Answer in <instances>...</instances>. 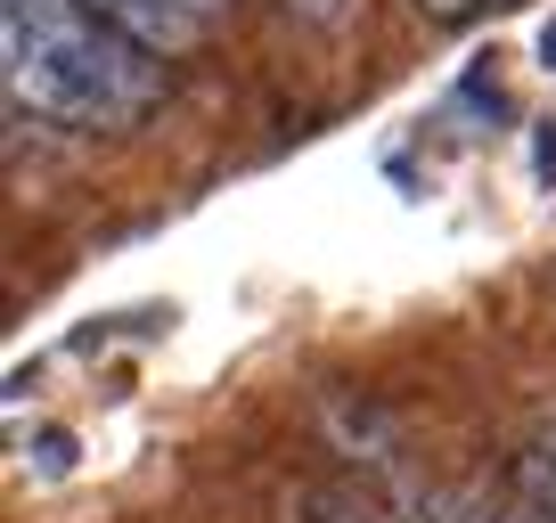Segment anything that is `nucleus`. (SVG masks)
I'll return each mask as SVG.
<instances>
[{"instance_id": "423d86ee", "label": "nucleus", "mask_w": 556, "mask_h": 523, "mask_svg": "<svg viewBox=\"0 0 556 523\" xmlns=\"http://www.w3.org/2000/svg\"><path fill=\"white\" fill-rule=\"evenodd\" d=\"M532 173L556 180V123H532Z\"/></svg>"}, {"instance_id": "1a4fd4ad", "label": "nucleus", "mask_w": 556, "mask_h": 523, "mask_svg": "<svg viewBox=\"0 0 556 523\" xmlns=\"http://www.w3.org/2000/svg\"><path fill=\"white\" fill-rule=\"evenodd\" d=\"M295 9H312V17H336V9H344V0H295Z\"/></svg>"}, {"instance_id": "6e6552de", "label": "nucleus", "mask_w": 556, "mask_h": 523, "mask_svg": "<svg viewBox=\"0 0 556 523\" xmlns=\"http://www.w3.org/2000/svg\"><path fill=\"white\" fill-rule=\"evenodd\" d=\"M540 66H548V74H556V17H548V25H540Z\"/></svg>"}, {"instance_id": "0eeeda50", "label": "nucleus", "mask_w": 556, "mask_h": 523, "mask_svg": "<svg viewBox=\"0 0 556 523\" xmlns=\"http://www.w3.org/2000/svg\"><path fill=\"white\" fill-rule=\"evenodd\" d=\"M426 17H475V9H507V0H417Z\"/></svg>"}, {"instance_id": "f257e3e1", "label": "nucleus", "mask_w": 556, "mask_h": 523, "mask_svg": "<svg viewBox=\"0 0 556 523\" xmlns=\"http://www.w3.org/2000/svg\"><path fill=\"white\" fill-rule=\"evenodd\" d=\"M0 50H9V90L41 115L115 131L156 99V50L106 25L90 0H0Z\"/></svg>"}, {"instance_id": "39448f33", "label": "nucleus", "mask_w": 556, "mask_h": 523, "mask_svg": "<svg viewBox=\"0 0 556 523\" xmlns=\"http://www.w3.org/2000/svg\"><path fill=\"white\" fill-rule=\"evenodd\" d=\"M34 467H41V474H66V467H74V434H58V425H50V434L34 442Z\"/></svg>"}, {"instance_id": "f03ea898", "label": "nucleus", "mask_w": 556, "mask_h": 523, "mask_svg": "<svg viewBox=\"0 0 556 523\" xmlns=\"http://www.w3.org/2000/svg\"><path fill=\"white\" fill-rule=\"evenodd\" d=\"M106 25H123L131 41H148V50H189V34H197V17L180 9V0H90Z\"/></svg>"}, {"instance_id": "9d476101", "label": "nucleus", "mask_w": 556, "mask_h": 523, "mask_svg": "<svg viewBox=\"0 0 556 523\" xmlns=\"http://www.w3.org/2000/svg\"><path fill=\"white\" fill-rule=\"evenodd\" d=\"M180 9H189V17H213V9H222V0H180Z\"/></svg>"}, {"instance_id": "20e7f679", "label": "nucleus", "mask_w": 556, "mask_h": 523, "mask_svg": "<svg viewBox=\"0 0 556 523\" xmlns=\"http://www.w3.org/2000/svg\"><path fill=\"white\" fill-rule=\"evenodd\" d=\"M516 474H523V499H532V523H556V458L532 450Z\"/></svg>"}, {"instance_id": "7ed1b4c3", "label": "nucleus", "mask_w": 556, "mask_h": 523, "mask_svg": "<svg viewBox=\"0 0 556 523\" xmlns=\"http://www.w3.org/2000/svg\"><path fill=\"white\" fill-rule=\"evenodd\" d=\"M401 523H516L500 507H483L475 490H442V483H401ZM532 523V515H523Z\"/></svg>"}]
</instances>
